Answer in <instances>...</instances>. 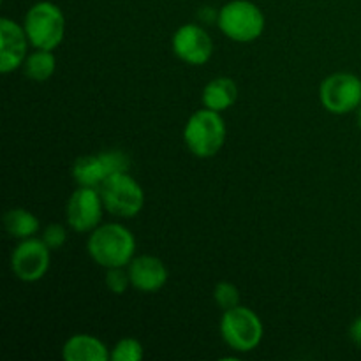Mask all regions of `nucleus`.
Segmentation results:
<instances>
[{"label":"nucleus","instance_id":"obj_1","mask_svg":"<svg viewBox=\"0 0 361 361\" xmlns=\"http://www.w3.org/2000/svg\"><path fill=\"white\" fill-rule=\"evenodd\" d=\"M87 250L92 259L106 270L129 267L136 254V238L123 224L108 222L90 233Z\"/></svg>","mask_w":361,"mask_h":361},{"label":"nucleus","instance_id":"obj_2","mask_svg":"<svg viewBox=\"0 0 361 361\" xmlns=\"http://www.w3.org/2000/svg\"><path fill=\"white\" fill-rule=\"evenodd\" d=\"M226 122L214 109H197L183 127V141L192 155L208 159L217 155L226 143Z\"/></svg>","mask_w":361,"mask_h":361},{"label":"nucleus","instance_id":"obj_3","mask_svg":"<svg viewBox=\"0 0 361 361\" xmlns=\"http://www.w3.org/2000/svg\"><path fill=\"white\" fill-rule=\"evenodd\" d=\"M217 25L231 41L247 44L259 39L264 32V14L250 0H231L219 9Z\"/></svg>","mask_w":361,"mask_h":361},{"label":"nucleus","instance_id":"obj_4","mask_svg":"<svg viewBox=\"0 0 361 361\" xmlns=\"http://www.w3.org/2000/svg\"><path fill=\"white\" fill-rule=\"evenodd\" d=\"M27 37L35 49L59 48L66 35V18L56 4L42 0L27 11L23 20Z\"/></svg>","mask_w":361,"mask_h":361},{"label":"nucleus","instance_id":"obj_5","mask_svg":"<svg viewBox=\"0 0 361 361\" xmlns=\"http://www.w3.org/2000/svg\"><path fill=\"white\" fill-rule=\"evenodd\" d=\"M99 194L108 214L115 217H136L145 207V190L129 171L108 176L99 187Z\"/></svg>","mask_w":361,"mask_h":361},{"label":"nucleus","instance_id":"obj_6","mask_svg":"<svg viewBox=\"0 0 361 361\" xmlns=\"http://www.w3.org/2000/svg\"><path fill=\"white\" fill-rule=\"evenodd\" d=\"M221 337L233 351L250 353L263 341L264 328L259 316L249 307H233L221 317Z\"/></svg>","mask_w":361,"mask_h":361},{"label":"nucleus","instance_id":"obj_7","mask_svg":"<svg viewBox=\"0 0 361 361\" xmlns=\"http://www.w3.org/2000/svg\"><path fill=\"white\" fill-rule=\"evenodd\" d=\"M321 106L331 115H348L361 104V78L353 73H334L319 85Z\"/></svg>","mask_w":361,"mask_h":361},{"label":"nucleus","instance_id":"obj_8","mask_svg":"<svg viewBox=\"0 0 361 361\" xmlns=\"http://www.w3.org/2000/svg\"><path fill=\"white\" fill-rule=\"evenodd\" d=\"M129 155L123 154L122 150H109L76 159L73 166V176L78 185L99 189L108 176L115 175V173L129 171Z\"/></svg>","mask_w":361,"mask_h":361},{"label":"nucleus","instance_id":"obj_9","mask_svg":"<svg viewBox=\"0 0 361 361\" xmlns=\"http://www.w3.org/2000/svg\"><path fill=\"white\" fill-rule=\"evenodd\" d=\"M51 263V249L42 238H27L18 243L11 254V270L21 282H37L48 274Z\"/></svg>","mask_w":361,"mask_h":361},{"label":"nucleus","instance_id":"obj_10","mask_svg":"<svg viewBox=\"0 0 361 361\" xmlns=\"http://www.w3.org/2000/svg\"><path fill=\"white\" fill-rule=\"evenodd\" d=\"M104 210L99 189L80 185L67 201L66 221L76 233H92L101 226Z\"/></svg>","mask_w":361,"mask_h":361},{"label":"nucleus","instance_id":"obj_11","mask_svg":"<svg viewBox=\"0 0 361 361\" xmlns=\"http://www.w3.org/2000/svg\"><path fill=\"white\" fill-rule=\"evenodd\" d=\"M173 51L189 66H204L214 55V42L210 34L196 23L182 25L173 34Z\"/></svg>","mask_w":361,"mask_h":361},{"label":"nucleus","instance_id":"obj_12","mask_svg":"<svg viewBox=\"0 0 361 361\" xmlns=\"http://www.w3.org/2000/svg\"><path fill=\"white\" fill-rule=\"evenodd\" d=\"M30 44L23 25L2 18L0 20V73L9 74L23 67Z\"/></svg>","mask_w":361,"mask_h":361},{"label":"nucleus","instance_id":"obj_13","mask_svg":"<svg viewBox=\"0 0 361 361\" xmlns=\"http://www.w3.org/2000/svg\"><path fill=\"white\" fill-rule=\"evenodd\" d=\"M130 277V286L141 293H157L168 282L169 274L161 257L143 254L134 257L127 267Z\"/></svg>","mask_w":361,"mask_h":361},{"label":"nucleus","instance_id":"obj_14","mask_svg":"<svg viewBox=\"0 0 361 361\" xmlns=\"http://www.w3.org/2000/svg\"><path fill=\"white\" fill-rule=\"evenodd\" d=\"M62 358L66 361H108L111 360V351L94 335L76 334L62 345Z\"/></svg>","mask_w":361,"mask_h":361},{"label":"nucleus","instance_id":"obj_15","mask_svg":"<svg viewBox=\"0 0 361 361\" xmlns=\"http://www.w3.org/2000/svg\"><path fill=\"white\" fill-rule=\"evenodd\" d=\"M203 106L214 111H226L231 108L236 101H238V87L231 78L219 76L208 81L207 87L203 88V95H201Z\"/></svg>","mask_w":361,"mask_h":361},{"label":"nucleus","instance_id":"obj_16","mask_svg":"<svg viewBox=\"0 0 361 361\" xmlns=\"http://www.w3.org/2000/svg\"><path fill=\"white\" fill-rule=\"evenodd\" d=\"M4 228L16 240L32 238L41 229L39 219L25 208H13L4 215Z\"/></svg>","mask_w":361,"mask_h":361},{"label":"nucleus","instance_id":"obj_17","mask_svg":"<svg viewBox=\"0 0 361 361\" xmlns=\"http://www.w3.org/2000/svg\"><path fill=\"white\" fill-rule=\"evenodd\" d=\"M56 56L49 49H35L23 63V74L35 83H44L55 74Z\"/></svg>","mask_w":361,"mask_h":361},{"label":"nucleus","instance_id":"obj_18","mask_svg":"<svg viewBox=\"0 0 361 361\" xmlns=\"http://www.w3.org/2000/svg\"><path fill=\"white\" fill-rule=\"evenodd\" d=\"M141 358H143V344L130 337L116 342L111 351L113 361H140Z\"/></svg>","mask_w":361,"mask_h":361},{"label":"nucleus","instance_id":"obj_19","mask_svg":"<svg viewBox=\"0 0 361 361\" xmlns=\"http://www.w3.org/2000/svg\"><path fill=\"white\" fill-rule=\"evenodd\" d=\"M214 300L222 310H229L240 305V289L233 282H219L214 289Z\"/></svg>","mask_w":361,"mask_h":361},{"label":"nucleus","instance_id":"obj_20","mask_svg":"<svg viewBox=\"0 0 361 361\" xmlns=\"http://www.w3.org/2000/svg\"><path fill=\"white\" fill-rule=\"evenodd\" d=\"M127 267L122 268H109L108 274H106V288L113 293V295H123L127 291V288L130 286V277L129 270H126Z\"/></svg>","mask_w":361,"mask_h":361},{"label":"nucleus","instance_id":"obj_21","mask_svg":"<svg viewBox=\"0 0 361 361\" xmlns=\"http://www.w3.org/2000/svg\"><path fill=\"white\" fill-rule=\"evenodd\" d=\"M42 240H44L46 245L51 250L62 249L63 243L67 242V231L62 224H49L46 226L44 231H42Z\"/></svg>","mask_w":361,"mask_h":361},{"label":"nucleus","instance_id":"obj_22","mask_svg":"<svg viewBox=\"0 0 361 361\" xmlns=\"http://www.w3.org/2000/svg\"><path fill=\"white\" fill-rule=\"evenodd\" d=\"M349 335H351L353 342H355L358 348H361V316L353 321L351 328H349Z\"/></svg>","mask_w":361,"mask_h":361},{"label":"nucleus","instance_id":"obj_23","mask_svg":"<svg viewBox=\"0 0 361 361\" xmlns=\"http://www.w3.org/2000/svg\"><path fill=\"white\" fill-rule=\"evenodd\" d=\"M356 122H358V127L361 129V104H360V108L356 109Z\"/></svg>","mask_w":361,"mask_h":361}]
</instances>
